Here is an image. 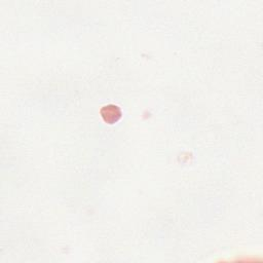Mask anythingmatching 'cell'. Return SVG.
I'll use <instances>...</instances> for the list:
<instances>
[{
	"instance_id": "6da1fadb",
	"label": "cell",
	"mask_w": 263,
	"mask_h": 263,
	"mask_svg": "<svg viewBox=\"0 0 263 263\" xmlns=\"http://www.w3.org/2000/svg\"><path fill=\"white\" fill-rule=\"evenodd\" d=\"M102 117L108 124H114L121 117V110L115 105H107L101 110Z\"/></svg>"
}]
</instances>
